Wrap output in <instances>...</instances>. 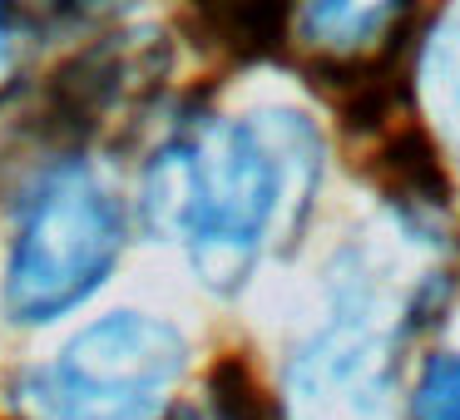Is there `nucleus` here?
I'll list each match as a JSON object with an SVG mask.
<instances>
[{
    "label": "nucleus",
    "instance_id": "obj_1",
    "mask_svg": "<svg viewBox=\"0 0 460 420\" xmlns=\"http://www.w3.org/2000/svg\"><path fill=\"white\" fill-rule=\"evenodd\" d=\"M317 179L322 134L302 114H203L154 153L144 208L213 292H238L302 228Z\"/></svg>",
    "mask_w": 460,
    "mask_h": 420
},
{
    "label": "nucleus",
    "instance_id": "obj_2",
    "mask_svg": "<svg viewBox=\"0 0 460 420\" xmlns=\"http://www.w3.org/2000/svg\"><path fill=\"white\" fill-rule=\"evenodd\" d=\"M416 287L376 277V262L332 287V311L288 361L292 420H396L401 341L416 327Z\"/></svg>",
    "mask_w": 460,
    "mask_h": 420
},
{
    "label": "nucleus",
    "instance_id": "obj_3",
    "mask_svg": "<svg viewBox=\"0 0 460 420\" xmlns=\"http://www.w3.org/2000/svg\"><path fill=\"white\" fill-rule=\"evenodd\" d=\"M124 213L100 169L84 159H60L35 179L21 228L5 262V317L15 327L75 311L119 262Z\"/></svg>",
    "mask_w": 460,
    "mask_h": 420
},
{
    "label": "nucleus",
    "instance_id": "obj_4",
    "mask_svg": "<svg viewBox=\"0 0 460 420\" xmlns=\"http://www.w3.org/2000/svg\"><path fill=\"white\" fill-rule=\"evenodd\" d=\"M189 366L183 337L159 317L114 311L65 341L21 386L31 420H154Z\"/></svg>",
    "mask_w": 460,
    "mask_h": 420
},
{
    "label": "nucleus",
    "instance_id": "obj_5",
    "mask_svg": "<svg viewBox=\"0 0 460 420\" xmlns=\"http://www.w3.org/2000/svg\"><path fill=\"white\" fill-rule=\"evenodd\" d=\"M411 0H302L297 31L322 60H361L396 35Z\"/></svg>",
    "mask_w": 460,
    "mask_h": 420
},
{
    "label": "nucleus",
    "instance_id": "obj_6",
    "mask_svg": "<svg viewBox=\"0 0 460 420\" xmlns=\"http://www.w3.org/2000/svg\"><path fill=\"white\" fill-rule=\"evenodd\" d=\"M426 90L436 100V114L450 134L460 139V5L440 21L426 50Z\"/></svg>",
    "mask_w": 460,
    "mask_h": 420
},
{
    "label": "nucleus",
    "instance_id": "obj_7",
    "mask_svg": "<svg viewBox=\"0 0 460 420\" xmlns=\"http://www.w3.org/2000/svg\"><path fill=\"white\" fill-rule=\"evenodd\" d=\"M411 420H460V351L436 356L416 381L411 396Z\"/></svg>",
    "mask_w": 460,
    "mask_h": 420
},
{
    "label": "nucleus",
    "instance_id": "obj_8",
    "mask_svg": "<svg viewBox=\"0 0 460 420\" xmlns=\"http://www.w3.org/2000/svg\"><path fill=\"white\" fill-rule=\"evenodd\" d=\"M35 15L60 31H90V25H104V21H119L129 11V0H31Z\"/></svg>",
    "mask_w": 460,
    "mask_h": 420
},
{
    "label": "nucleus",
    "instance_id": "obj_9",
    "mask_svg": "<svg viewBox=\"0 0 460 420\" xmlns=\"http://www.w3.org/2000/svg\"><path fill=\"white\" fill-rule=\"evenodd\" d=\"M179 420H258V410H252V400H248V390H228V386H218L213 390V400L203 410H189V416H179Z\"/></svg>",
    "mask_w": 460,
    "mask_h": 420
},
{
    "label": "nucleus",
    "instance_id": "obj_10",
    "mask_svg": "<svg viewBox=\"0 0 460 420\" xmlns=\"http://www.w3.org/2000/svg\"><path fill=\"white\" fill-rule=\"evenodd\" d=\"M15 65H21V50H15V21H11V5L0 0V100H5V90L15 84Z\"/></svg>",
    "mask_w": 460,
    "mask_h": 420
}]
</instances>
